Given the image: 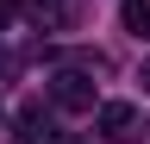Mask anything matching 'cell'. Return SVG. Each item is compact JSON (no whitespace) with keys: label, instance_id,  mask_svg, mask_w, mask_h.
Returning a JSON list of instances; mask_svg holds the SVG:
<instances>
[{"label":"cell","instance_id":"5b68a950","mask_svg":"<svg viewBox=\"0 0 150 144\" xmlns=\"http://www.w3.org/2000/svg\"><path fill=\"white\" fill-rule=\"evenodd\" d=\"M13 13H19V6H13V0H0V25H6V19H13Z\"/></svg>","mask_w":150,"mask_h":144},{"label":"cell","instance_id":"277c9868","mask_svg":"<svg viewBox=\"0 0 150 144\" xmlns=\"http://www.w3.org/2000/svg\"><path fill=\"white\" fill-rule=\"evenodd\" d=\"M119 19H125L131 38H150V0H125V6H119Z\"/></svg>","mask_w":150,"mask_h":144},{"label":"cell","instance_id":"8992f818","mask_svg":"<svg viewBox=\"0 0 150 144\" xmlns=\"http://www.w3.org/2000/svg\"><path fill=\"white\" fill-rule=\"evenodd\" d=\"M144 94H150V63H144Z\"/></svg>","mask_w":150,"mask_h":144},{"label":"cell","instance_id":"6da1fadb","mask_svg":"<svg viewBox=\"0 0 150 144\" xmlns=\"http://www.w3.org/2000/svg\"><path fill=\"white\" fill-rule=\"evenodd\" d=\"M50 100H56V106H69V113H88V106H94V88H88V75L63 69V75L50 82Z\"/></svg>","mask_w":150,"mask_h":144},{"label":"cell","instance_id":"7a4b0ae2","mask_svg":"<svg viewBox=\"0 0 150 144\" xmlns=\"http://www.w3.org/2000/svg\"><path fill=\"white\" fill-rule=\"evenodd\" d=\"M13 144H56V125L44 119V106H25L13 119Z\"/></svg>","mask_w":150,"mask_h":144},{"label":"cell","instance_id":"52a82bcc","mask_svg":"<svg viewBox=\"0 0 150 144\" xmlns=\"http://www.w3.org/2000/svg\"><path fill=\"white\" fill-rule=\"evenodd\" d=\"M144 132H150V125H144Z\"/></svg>","mask_w":150,"mask_h":144},{"label":"cell","instance_id":"3957f363","mask_svg":"<svg viewBox=\"0 0 150 144\" xmlns=\"http://www.w3.org/2000/svg\"><path fill=\"white\" fill-rule=\"evenodd\" d=\"M94 125H100V138H131V106L125 100H106Z\"/></svg>","mask_w":150,"mask_h":144}]
</instances>
